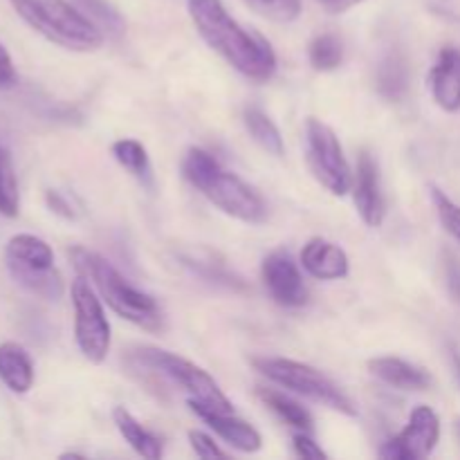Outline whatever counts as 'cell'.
Masks as SVG:
<instances>
[{"mask_svg": "<svg viewBox=\"0 0 460 460\" xmlns=\"http://www.w3.org/2000/svg\"><path fill=\"white\" fill-rule=\"evenodd\" d=\"M440 440V418L427 404L411 411L407 427L398 436L386 440L380 447V458L385 460H420L436 449Z\"/></svg>", "mask_w": 460, "mask_h": 460, "instance_id": "9c48e42d", "label": "cell"}, {"mask_svg": "<svg viewBox=\"0 0 460 460\" xmlns=\"http://www.w3.org/2000/svg\"><path fill=\"white\" fill-rule=\"evenodd\" d=\"M70 296L72 308H75V340L81 355L93 364L106 362L111 353L112 332L102 296L84 277L72 283Z\"/></svg>", "mask_w": 460, "mask_h": 460, "instance_id": "ba28073f", "label": "cell"}, {"mask_svg": "<svg viewBox=\"0 0 460 460\" xmlns=\"http://www.w3.org/2000/svg\"><path fill=\"white\" fill-rule=\"evenodd\" d=\"M0 382L16 395L30 394L34 386V362L16 341L0 344Z\"/></svg>", "mask_w": 460, "mask_h": 460, "instance_id": "e0dca14e", "label": "cell"}, {"mask_svg": "<svg viewBox=\"0 0 460 460\" xmlns=\"http://www.w3.org/2000/svg\"><path fill=\"white\" fill-rule=\"evenodd\" d=\"M182 175L223 214L250 225H259L268 218L263 196L236 173L225 169L205 148H189L182 160Z\"/></svg>", "mask_w": 460, "mask_h": 460, "instance_id": "7a4b0ae2", "label": "cell"}, {"mask_svg": "<svg viewBox=\"0 0 460 460\" xmlns=\"http://www.w3.org/2000/svg\"><path fill=\"white\" fill-rule=\"evenodd\" d=\"M13 12L43 39L72 52L102 48L103 31L75 3L67 0H9Z\"/></svg>", "mask_w": 460, "mask_h": 460, "instance_id": "277c9868", "label": "cell"}, {"mask_svg": "<svg viewBox=\"0 0 460 460\" xmlns=\"http://www.w3.org/2000/svg\"><path fill=\"white\" fill-rule=\"evenodd\" d=\"M85 16L93 22H97L102 27L103 34L112 36V39H119L126 30V22L121 18V13L112 7L108 0H72Z\"/></svg>", "mask_w": 460, "mask_h": 460, "instance_id": "cb8c5ba5", "label": "cell"}, {"mask_svg": "<svg viewBox=\"0 0 460 460\" xmlns=\"http://www.w3.org/2000/svg\"><path fill=\"white\" fill-rule=\"evenodd\" d=\"M187 9L200 39L234 70L254 81H268L277 72L272 45L259 31L243 27L223 0H189Z\"/></svg>", "mask_w": 460, "mask_h": 460, "instance_id": "6da1fadb", "label": "cell"}, {"mask_svg": "<svg viewBox=\"0 0 460 460\" xmlns=\"http://www.w3.org/2000/svg\"><path fill=\"white\" fill-rule=\"evenodd\" d=\"M259 398L281 418L283 422H288L290 427H295L296 431H310L314 429V420H313V413L304 407L301 402L292 400L290 395L281 394L277 389H259Z\"/></svg>", "mask_w": 460, "mask_h": 460, "instance_id": "44dd1931", "label": "cell"}, {"mask_svg": "<svg viewBox=\"0 0 460 460\" xmlns=\"http://www.w3.org/2000/svg\"><path fill=\"white\" fill-rule=\"evenodd\" d=\"M292 449H295L296 456L304 458V460H326L328 458V454L323 452V449L319 447V445L314 443V440L310 438V434H305V431L295 434V438H292Z\"/></svg>", "mask_w": 460, "mask_h": 460, "instance_id": "f546056e", "label": "cell"}, {"mask_svg": "<svg viewBox=\"0 0 460 460\" xmlns=\"http://www.w3.org/2000/svg\"><path fill=\"white\" fill-rule=\"evenodd\" d=\"M4 259H7L9 272H40V270L54 268V252L43 238L34 234H16L7 241L4 247Z\"/></svg>", "mask_w": 460, "mask_h": 460, "instance_id": "9a60e30c", "label": "cell"}, {"mask_svg": "<svg viewBox=\"0 0 460 460\" xmlns=\"http://www.w3.org/2000/svg\"><path fill=\"white\" fill-rule=\"evenodd\" d=\"M133 358L144 368H151L157 377H164L173 389L182 391L191 411L193 409H209V411L218 413H234L232 402L223 394L218 382L198 364L169 353V350L153 349V346H142Z\"/></svg>", "mask_w": 460, "mask_h": 460, "instance_id": "5b68a950", "label": "cell"}, {"mask_svg": "<svg viewBox=\"0 0 460 460\" xmlns=\"http://www.w3.org/2000/svg\"><path fill=\"white\" fill-rule=\"evenodd\" d=\"M445 281L452 299L460 304V259L452 252H445Z\"/></svg>", "mask_w": 460, "mask_h": 460, "instance_id": "4dcf8cb0", "label": "cell"}, {"mask_svg": "<svg viewBox=\"0 0 460 460\" xmlns=\"http://www.w3.org/2000/svg\"><path fill=\"white\" fill-rule=\"evenodd\" d=\"M200 420H205L209 425V429H214L229 447L238 449L243 454H256L263 447V438H261L259 429L250 422L241 420L234 413H218L209 411V409H193Z\"/></svg>", "mask_w": 460, "mask_h": 460, "instance_id": "5bb4252c", "label": "cell"}, {"mask_svg": "<svg viewBox=\"0 0 460 460\" xmlns=\"http://www.w3.org/2000/svg\"><path fill=\"white\" fill-rule=\"evenodd\" d=\"M261 277L274 304L283 308H301L308 301V288L301 277L299 265L288 252L279 250L265 256L261 265Z\"/></svg>", "mask_w": 460, "mask_h": 460, "instance_id": "30bf717a", "label": "cell"}, {"mask_svg": "<svg viewBox=\"0 0 460 460\" xmlns=\"http://www.w3.org/2000/svg\"><path fill=\"white\" fill-rule=\"evenodd\" d=\"M353 200L358 214L368 227H380L386 216L385 193H382L380 169L376 157L368 151H362L358 157V171L353 180Z\"/></svg>", "mask_w": 460, "mask_h": 460, "instance_id": "8fae6325", "label": "cell"}, {"mask_svg": "<svg viewBox=\"0 0 460 460\" xmlns=\"http://www.w3.org/2000/svg\"><path fill=\"white\" fill-rule=\"evenodd\" d=\"M189 443H191L193 454H196V456L202 458V460L227 456V454H225L223 449H220L218 445L214 443V438H211V436H207L205 431H196V429L189 431Z\"/></svg>", "mask_w": 460, "mask_h": 460, "instance_id": "f1b7e54d", "label": "cell"}, {"mask_svg": "<svg viewBox=\"0 0 460 460\" xmlns=\"http://www.w3.org/2000/svg\"><path fill=\"white\" fill-rule=\"evenodd\" d=\"M305 160L314 180L332 196H346L353 189V173L335 130L310 117L305 124Z\"/></svg>", "mask_w": 460, "mask_h": 460, "instance_id": "52a82bcc", "label": "cell"}, {"mask_svg": "<svg viewBox=\"0 0 460 460\" xmlns=\"http://www.w3.org/2000/svg\"><path fill=\"white\" fill-rule=\"evenodd\" d=\"M184 265H187L189 270H193L198 277L205 279V281L223 286L227 288V290H243V288H245L243 279H238L236 274L229 272L223 263H216V261L211 259H198V256L191 259V256H187V259H184Z\"/></svg>", "mask_w": 460, "mask_h": 460, "instance_id": "484cf974", "label": "cell"}, {"mask_svg": "<svg viewBox=\"0 0 460 460\" xmlns=\"http://www.w3.org/2000/svg\"><path fill=\"white\" fill-rule=\"evenodd\" d=\"M458 436H460V420H458Z\"/></svg>", "mask_w": 460, "mask_h": 460, "instance_id": "d590c367", "label": "cell"}, {"mask_svg": "<svg viewBox=\"0 0 460 460\" xmlns=\"http://www.w3.org/2000/svg\"><path fill=\"white\" fill-rule=\"evenodd\" d=\"M18 84L16 66L12 61V54L7 52L3 43H0V90H9Z\"/></svg>", "mask_w": 460, "mask_h": 460, "instance_id": "1f68e13d", "label": "cell"}, {"mask_svg": "<svg viewBox=\"0 0 460 460\" xmlns=\"http://www.w3.org/2000/svg\"><path fill=\"white\" fill-rule=\"evenodd\" d=\"M368 371L376 380L398 391H427L431 386V376L425 368L400 358H376L368 362Z\"/></svg>", "mask_w": 460, "mask_h": 460, "instance_id": "2e32d148", "label": "cell"}, {"mask_svg": "<svg viewBox=\"0 0 460 460\" xmlns=\"http://www.w3.org/2000/svg\"><path fill=\"white\" fill-rule=\"evenodd\" d=\"M252 364L261 376H265L281 389L292 391L295 395L313 400V402L323 404V407L344 413L349 418L358 416V407L350 402L349 395L310 364L286 358H256L252 359Z\"/></svg>", "mask_w": 460, "mask_h": 460, "instance_id": "8992f818", "label": "cell"}, {"mask_svg": "<svg viewBox=\"0 0 460 460\" xmlns=\"http://www.w3.org/2000/svg\"><path fill=\"white\" fill-rule=\"evenodd\" d=\"M45 202H48L49 209H52L57 216H61V218H67V220L76 218L75 207H72V202L67 200L61 191H54V189H49V191L45 193Z\"/></svg>", "mask_w": 460, "mask_h": 460, "instance_id": "d6a6232c", "label": "cell"}, {"mask_svg": "<svg viewBox=\"0 0 460 460\" xmlns=\"http://www.w3.org/2000/svg\"><path fill=\"white\" fill-rule=\"evenodd\" d=\"M243 124H245L250 137L254 139L265 153H270V155L274 157L283 155L286 146H283L281 130H279V126L274 124L272 117H270L268 112H263L256 106L245 108V112H243Z\"/></svg>", "mask_w": 460, "mask_h": 460, "instance_id": "ffe728a7", "label": "cell"}, {"mask_svg": "<svg viewBox=\"0 0 460 460\" xmlns=\"http://www.w3.org/2000/svg\"><path fill=\"white\" fill-rule=\"evenodd\" d=\"M301 265L319 281H340L349 277V254L326 238H310L301 250Z\"/></svg>", "mask_w": 460, "mask_h": 460, "instance_id": "7c38bea8", "label": "cell"}, {"mask_svg": "<svg viewBox=\"0 0 460 460\" xmlns=\"http://www.w3.org/2000/svg\"><path fill=\"white\" fill-rule=\"evenodd\" d=\"M310 66L319 72H332L344 61V43L335 34L314 36L308 48Z\"/></svg>", "mask_w": 460, "mask_h": 460, "instance_id": "603a6c76", "label": "cell"}, {"mask_svg": "<svg viewBox=\"0 0 460 460\" xmlns=\"http://www.w3.org/2000/svg\"><path fill=\"white\" fill-rule=\"evenodd\" d=\"M364 0H317L319 7L323 9V12L328 13H344L349 12V9L358 7V4H362Z\"/></svg>", "mask_w": 460, "mask_h": 460, "instance_id": "836d02e7", "label": "cell"}, {"mask_svg": "<svg viewBox=\"0 0 460 460\" xmlns=\"http://www.w3.org/2000/svg\"><path fill=\"white\" fill-rule=\"evenodd\" d=\"M112 157L119 166H124L133 178H137L139 182L151 187L153 175H151V160H148V153L144 148L142 142L137 139H117L111 146Z\"/></svg>", "mask_w": 460, "mask_h": 460, "instance_id": "7402d4cb", "label": "cell"}, {"mask_svg": "<svg viewBox=\"0 0 460 460\" xmlns=\"http://www.w3.org/2000/svg\"><path fill=\"white\" fill-rule=\"evenodd\" d=\"M256 13L274 22H292L301 16V0H245Z\"/></svg>", "mask_w": 460, "mask_h": 460, "instance_id": "4316f807", "label": "cell"}, {"mask_svg": "<svg viewBox=\"0 0 460 460\" xmlns=\"http://www.w3.org/2000/svg\"><path fill=\"white\" fill-rule=\"evenodd\" d=\"M70 261L79 277L88 279L102 301H106L112 313L119 314L126 322L144 328V331H162L164 328V314L157 301L148 292L135 288L115 265L108 263L97 252H90L85 247H72Z\"/></svg>", "mask_w": 460, "mask_h": 460, "instance_id": "3957f363", "label": "cell"}, {"mask_svg": "<svg viewBox=\"0 0 460 460\" xmlns=\"http://www.w3.org/2000/svg\"><path fill=\"white\" fill-rule=\"evenodd\" d=\"M376 88L389 102H400L409 90V66L400 49H391L376 70Z\"/></svg>", "mask_w": 460, "mask_h": 460, "instance_id": "d6986e66", "label": "cell"}, {"mask_svg": "<svg viewBox=\"0 0 460 460\" xmlns=\"http://www.w3.org/2000/svg\"><path fill=\"white\" fill-rule=\"evenodd\" d=\"M431 200H434L436 214H438L440 225L445 227V232L452 238H456L460 243V205L454 202L443 189L431 187Z\"/></svg>", "mask_w": 460, "mask_h": 460, "instance_id": "83f0119b", "label": "cell"}, {"mask_svg": "<svg viewBox=\"0 0 460 460\" xmlns=\"http://www.w3.org/2000/svg\"><path fill=\"white\" fill-rule=\"evenodd\" d=\"M454 367H456V373H458V380H460V355H454Z\"/></svg>", "mask_w": 460, "mask_h": 460, "instance_id": "e575fe53", "label": "cell"}, {"mask_svg": "<svg viewBox=\"0 0 460 460\" xmlns=\"http://www.w3.org/2000/svg\"><path fill=\"white\" fill-rule=\"evenodd\" d=\"M112 422H115L121 438L130 445V449H133L135 454H139V456L146 460L162 458V440L157 438L155 434H151L133 413L126 411L124 407H115V411H112Z\"/></svg>", "mask_w": 460, "mask_h": 460, "instance_id": "ac0fdd59", "label": "cell"}, {"mask_svg": "<svg viewBox=\"0 0 460 460\" xmlns=\"http://www.w3.org/2000/svg\"><path fill=\"white\" fill-rule=\"evenodd\" d=\"M21 209V193L18 180L13 173V162L4 148H0V216L16 218Z\"/></svg>", "mask_w": 460, "mask_h": 460, "instance_id": "d4e9b609", "label": "cell"}, {"mask_svg": "<svg viewBox=\"0 0 460 460\" xmlns=\"http://www.w3.org/2000/svg\"><path fill=\"white\" fill-rule=\"evenodd\" d=\"M431 97L443 111H460V49L443 48L429 72Z\"/></svg>", "mask_w": 460, "mask_h": 460, "instance_id": "4fadbf2b", "label": "cell"}]
</instances>
